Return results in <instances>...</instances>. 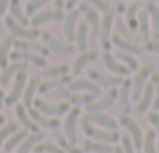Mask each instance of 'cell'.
<instances>
[{
	"label": "cell",
	"mask_w": 159,
	"mask_h": 153,
	"mask_svg": "<svg viewBox=\"0 0 159 153\" xmlns=\"http://www.w3.org/2000/svg\"><path fill=\"white\" fill-rule=\"evenodd\" d=\"M151 75H153V65L151 63L143 65V67L139 69L137 77L133 79V87H131V99L133 101H139L141 99L145 87H147V79H151Z\"/></svg>",
	"instance_id": "1"
},
{
	"label": "cell",
	"mask_w": 159,
	"mask_h": 153,
	"mask_svg": "<svg viewBox=\"0 0 159 153\" xmlns=\"http://www.w3.org/2000/svg\"><path fill=\"white\" fill-rule=\"evenodd\" d=\"M83 131H85L87 135H89L93 141H101V143H117L121 141L119 133L117 131H107V129H97L95 125H89V123H83Z\"/></svg>",
	"instance_id": "2"
},
{
	"label": "cell",
	"mask_w": 159,
	"mask_h": 153,
	"mask_svg": "<svg viewBox=\"0 0 159 153\" xmlns=\"http://www.w3.org/2000/svg\"><path fill=\"white\" fill-rule=\"evenodd\" d=\"M34 109H39L43 115H47V117H61V115H65L69 109V103H61V105H54V103H48L44 101V99H34Z\"/></svg>",
	"instance_id": "3"
},
{
	"label": "cell",
	"mask_w": 159,
	"mask_h": 153,
	"mask_svg": "<svg viewBox=\"0 0 159 153\" xmlns=\"http://www.w3.org/2000/svg\"><path fill=\"white\" fill-rule=\"evenodd\" d=\"M6 28L14 36H20V38H24V40H36L39 34H40V30H36V28H26V26H22V24H18L12 16L6 18Z\"/></svg>",
	"instance_id": "4"
},
{
	"label": "cell",
	"mask_w": 159,
	"mask_h": 153,
	"mask_svg": "<svg viewBox=\"0 0 159 153\" xmlns=\"http://www.w3.org/2000/svg\"><path fill=\"white\" fill-rule=\"evenodd\" d=\"M119 123L129 131V137L133 139V145H135V149H143V133H141L139 125H137V123L133 121L129 115H121V117H119Z\"/></svg>",
	"instance_id": "5"
},
{
	"label": "cell",
	"mask_w": 159,
	"mask_h": 153,
	"mask_svg": "<svg viewBox=\"0 0 159 153\" xmlns=\"http://www.w3.org/2000/svg\"><path fill=\"white\" fill-rule=\"evenodd\" d=\"M117 99H119V91H117V89H109L103 97H99L95 103L87 105V113H99V111H105V109H109V107L117 101Z\"/></svg>",
	"instance_id": "6"
},
{
	"label": "cell",
	"mask_w": 159,
	"mask_h": 153,
	"mask_svg": "<svg viewBox=\"0 0 159 153\" xmlns=\"http://www.w3.org/2000/svg\"><path fill=\"white\" fill-rule=\"evenodd\" d=\"M83 123H89V125H99L107 131H117V121L113 117H109L105 113H87L83 117Z\"/></svg>",
	"instance_id": "7"
},
{
	"label": "cell",
	"mask_w": 159,
	"mask_h": 153,
	"mask_svg": "<svg viewBox=\"0 0 159 153\" xmlns=\"http://www.w3.org/2000/svg\"><path fill=\"white\" fill-rule=\"evenodd\" d=\"M40 34H43V40H44V44L48 47L51 52H57V55H70V52L77 48V47H73V44H69V43H61V40H57L51 32H47V30L40 32Z\"/></svg>",
	"instance_id": "8"
},
{
	"label": "cell",
	"mask_w": 159,
	"mask_h": 153,
	"mask_svg": "<svg viewBox=\"0 0 159 153\" xmlns=\"http://www.w3.org/2000/svg\"><path fill=\"white\" fill-rule=\"evenodd\" d=\"M26 85H28V79H26V75H24V71L18 73V75L14 77L12 91L6 95V105H16V101H18V99L24 95V89H26Z\"/></svg>",
	"instance_id": "9"
},
{
	"label": "cell",
	"mask_w": 159,
	"mask_h": 153,
	"mask_svg": "<svg viewBox=\"0 0 159 153\" xmlns=\"http://www.w3.org/2000/svg\"><path fill=\"white\" fill-rule=\"evenodd\" d=\"M111 26H113V14H103L101 18V32H99V43H101V48L105 52H109L111 48Z\"/></svg>",
	"instance_id": "10"
},
{
	"label": "cell",
	"mask_w": 159,
	"mask_h": 153,
	"mask_svg": "<svg viewBox=\"0 0 159 153\" xmlns=\"http://www.w3.org/2000/svg\"><path fill=\"white\" fill-rule=\"evenodd\" d=\"M69 91L70 93H79V91L83 93V91H85V93H91V95H95V97L101 95V87L95 81H91V79H77V81H73L69 85Z\"/></svg>",
	"instance_id": "11"
},
{
	"label": "cell",
	"mask_w": 159,
	"mask_h": 153,
	"mask_svg": "<svg viewBox=\"0 0 159 153\" xmlns=\"http://www.w3.org/2000/svg\"><path fill=\"white\" fill-rule=\"evenodd\" d=\"M62 18H65L62 10L54 8V10H43V12H39V14H34L30 22H32V28H39L47 22H57V20H62Z\"/></svg>",
	"instance_id": "12"
},
{
	"label": "cell",
	"mask_w": 159,
	"mask_h": 153,
	"mask_svg": "<svg viewBox=\"0 0 159 153\" xmlns=\"http://www.w3.org/2000/svg\"><path fill=\"white\" fill-rule=\"evenodd\" d=\"M79 113L81 109L79 107H73L66 115V121H65V137L69 139L70 143H77V119H79Z\"/></svg>",
	"instance_id": "13"
},
{
	"label": "cell",
	"mask_w": 159,
	"mask_h": 153,
	"mask_svg": "<svg viewBox=\"0 0 159 153\" xmlns=\"http://www.w3.org/2000/svg\"><path fill=\"white\" fill-rule=\"evenodd\" d=\"M89 79L95 81L99 87H109V89H117V87L123 85L125 79H119V77H111V75H103L99 71H91L89 73Z\"/></svg>",
	"instance_id": "14"
},
{
	"label": "cell",
	"mask_w": 159,
	"mask_h": 153,
	"mask_svg": "<svg viewBox=\"0 0 159 153\" xmlns=\"http://www.w3.org/2000/svg\"><path fill=\"white\" fill-rule=\"evenodd\" d=\"M70 83H73V81H70V77H69V75H65V77H58V79H47V81H43V83H40V87H39V93H40V95L52 93V91L61 89V87H69Z\"/></svg>",
	"instance_id": "15"
},
{
	"label": "cell",
	"mask_w": 159,
	"mask_h": 153,
	"mask_svg": "<svg viewBox=\"0 0 159 153\" xmlns=\"http://www.w3.org/2000/svg\"><path fill=\"white\" fill-rule=\"evenodd\" d=\"M131 79H125L123 85H121L119 89V109H121V115H129V103H131Z\"/></svg>",
	"instance_id": "16"
},
{
	"label": "cell",
	"mask_w": 159,
	"mask_h": 153,
	"mask_svg": "<svg viewBox=\"0 0 159 153\" xmlns=\"http://www.w3.org/2000/svg\"><path fill=\"white\" fill-rule=\"evenodd\" d=\"M103 63H105V67H107L111 73H115L117 77H127L129 71H131L129 67L121 65L119 61L115 59V55H111V52H103Z\"/></svg>",
	"instance_id": "17"
},
{
	"label": "cell",
	"mask_w": 159,
	"mask_h": 153,
	"mask_svg": "<svg viewBox=\"0 0 159 153\" xmlns=\"http://www.w3.org/2000/svg\"><path fill=\"white\" fill-rule=\"evenodd\" d=\"M12 59H14V61H26V63H32L34 67H40V69L47 67L44 56L36 55V52H30V51H14V52H12Z\"/></svg>",
	"instance_id": "18"
},
{
	"label": "cell",
	"mask_w": 159,
	"mask_h": 153,
	"mask_svg": "<svg viewBox=\"0 0 159 153\" xmlns=\"http://www.w3.org/2000/svg\"><path fill=\"white\" fill-rule=\"evenodd\" d=\"M155 85L153 83H147V87H145V91H143V95H141V99L137 101V107H135V111L137 113H145V111L151 107V103H153V99H155Z\"/></svg>",
	"instance_id": "19"
},
{
	"label": "cell",
	"mask_w": 159,
	"mask_h": 153,
	"mask_svg": "<svg viewBox=\"0 0 159 153\" xmlns=\"http://www.w3.org/2000/svg\"><path fill=\"white\" fill-rule=\"evenodd\" d=\"M79 14L81 10H70L65 18V34H66V40H75L77 38V26H79Z\"/></svg>",
	"instance_id": "20"
},
{
	"label": "cell",
	"mask_w": 159,
	"mask_h": 153,
	"mask_svg": "<svg viewBox=\"0 0 159 153\" xmlns=\"http://www.w3.org/2000/svg\"><path fill=\"white\" fill-rule=\"evenodd\" d=\"M14 113H16V117H18L20 125L26 127V131H30V133H39V131H40V127L32 121V117L28 115V111H26V107H24V105H18L14 109Z\"/></svg>",
	"instance_id": "21"
},
{
	"label": "cell",
	"mask_w": 159,
	"mask_h": 153,
	"mask_svg": "<svg viewBox=\"0 0 159 153\" xmlns=\"http://www.w3.org/2000/svg\"><path fill=\"white\" fill-rule=\"evenodd\" d=\"M28 113H30L32 121H34L39 127H43V129H52V131H54V129H58V127H61V123H58L54 117H47V115H43L39 109H36V111L30 109Z\"/></svg>",
	"instance_id": "22"
},
{
	"label": "cell",
	"mask_w": 159,
	"mask_h": 153,
	"mask_svg": "<svg viewBox=\"0 0 159 153\" xmlns=\"http://www.w3.org/2000/svg\"><path fill=\"white\" fill-rule=\"evenodd\" d=\"M24 69H26V65L22 63V61H18V63H10L6 69H2V75H0V87H6L8 83H10V79H14L18 73H22Z\"/></svg>",
	"instance_id": "23"
},
{
	"label": "cell",
	"mask_w": 159,
	"mask_h": 153,
	"mask_svg": "<svg viewBox=\"0 0 159 153\" xmlns=\"http://www.w3.org/2000/svg\"><path fill=\"white\" fill-rule=\"evenodd\" d=\"M16 51H30V52H36V55H47L48 52V47L43 43H36V40H16L14 43Z\"/></svg>",
	"instance_id": "24"
},
{
	"label": "cell",
	"mask_w": 159,
	"mask_h": 153,
	"mask_svg": "<svg viewBox=\"0 0 159 153\" xmlns=\"http://www.w3.org/2000/svg\"><path fill=\"white\" fill-rule=\"evenodd\" d=\"M85 18H87V24H89V34L93 38H99V32H101V20H99V12L95 8H87L85 10Z\"/></svg>",
	"instance_id": "25"
},
{
	"label": "cell",
	"mask_w": 159,
	"mask_h": 153,
	"mask_svg": "<svg viewBox=\"0 0 159 153\" xmlns=\"http://www.w3.org/2000/svg\"><path fill=\"white\" fill-rule=\"evenodd\" d=\"M111 40H113V44H115V47H119V51H123V52H129V55H133V56L145 51L143 47H139V44H135V43H129V40L121 38L119 34H115Z\"/></svg>",
	"instance_id": "26"
},
{
	"label": "cell",
	"mask_w": 159,
	"mask_h": 153,
	"mask_svg": "<svg viewBox=\"0 0 159 153\" xmlns=\"http://www.w3.org/2000/svg\"><path fill=\"white\" fill-rule=\"evenodd\" d=\"M93 61H97V52L93 51H87V52H81V55L77 56V61L73 63V67H70V71L75 73V75H79V73L83 71V69L87 67L89 63H93Z\"/></svg>",
	"instance_id": "27"
},
{
	"label": "cell",
	"mask_w": 159,
	"mask_h": 153,
	"mask_svg": "<svg viewBox=\"0 0 159 153\" xmlns=\"http://www.w3.org/2000/svg\"><path fill=\"white\" fill-rule=\"evenodd\" d=\"M40 83H43V81H40L39 77H34V79H30V81H28L26 89H24V95H22V103H24V107L34 105V93L39 91Z\"/></svg>",
	"instance_id": "28"
},
{
	"label": "cell",
	"mask_w": 159,
	"mask_h": 153,
	"mask_svg": "<svg viewBox=\"0 0 159 153\" xmlns=\"http://www.w3.org/2000/svg\"><path fill=\"white\" fill-rule=\"evenodd\" d=\"M87 38H89V24H87V20H81L77 26V38H75L77 48L81 52H87Z\"/></svg>",
	"instance_id": "29"
},
{
	"label": "cell",
	"mask_w": 159,
	"mask_h": 153,
	"mask_svg": "<svg viewBox=\"0 0 159 153\" xmlns=\"http://www.w3.org/2000/svg\"><path fill=\"white\" fill-rule=\"evenodd\" d=\"M83 151H89V153H113V145H109V143H101V141H93V139H89V141L83 143L81 147Z\"/></svg>",
	"instance_id": "30"
},
{
	"label": "cell",
	"mask_w": 159,
	"mask_h": 153,
	"mask_svg": "<svg viewBox=\"0 0 159 153\" xmlns=\"http://www.w3.org/2000/svg\"><path fill=\"white\" fill-rule=\"evenodd\" d=\"M145 10L149 12V20H151V24H153V30H151L153 36H155V40H159V4L147 2Z\"/></svg>",
	"instance_id": "31"
},
{
	"label": "cell",
	"mask_w": 159,
	"mask_h": 153,
	"mask_svg": "<svg viewBox=\"0 0 159 153\" xmlns=\"http://www.w3.org/2000/svg\"><path fill=\"white\" fill-rule=\"evenodd\" d=\"M43 137H44V133L43 131H39V133H30L26 139H24L22 143H20V147H18V153H30L32 147H36L39 145V141H43Z\"/></svg>",
	"instance_id": "32"
},
{
	"label": "cell",
	"mask_w": 159,
	"mask_h": 153,
	"mask_svg": "<svg viewBox=\"0 0 159 153\" xmlns=\"http://www.w3.org/2000/svg\"><path fill=\"white\" fill-rule=\"evenodd\" d=\"M14 44V38L12 36H6V38H2V43H0V67L6 69L8 65V56H10V47Z\"/></svg>",
	"instance_id": "33"
},
{
	"label": "cell",
	"mask_w": 159,
	"mask_h": 153,
	"mask_svg": "<svg viewBox=\"0 0 159 153\" xmlns=\"http://www.w3.org/2000/svg\"><path fill=\"white\" fill-rule=\"evenodd\" d=\"M137 24H139V38L147 40L149 38V12L147 10H141L137 14Z\"/></svg>",
	"instance_id": "34"
},
{
	"label": "cell",
	"mask_w": 159,
	"mask_h": 153,
	"mask_svg": "<svg viewBox=\"0 0 159 153\" xmlns=\"http://www.w3.org/2000/svg\"><path fill=\"white\" fill-rule=\"evenodd\" d=\"M69 75V65H57V67H44L43 69V77L47 79H58Z\"/></svg>",
	"instance_id": "35"
},
{
	"label": "cell",
	"mask_w": 159,
	"mask_h": 153,
	"mask_svg": "<svg viewBox=\"0 0 159 153\" xmlns=\"http://www.w3.org/2000/svg\"><path fill=\"white\" fill-rule=\"evenodd\" d=\"M10 16L16 20L18 24H22V26H26L28 18L24 16L22 8H20V0H10Z\"/></svg>",
	"instance_id": "36"
},
{
	"label": "cell",
	"mask_w": 159,
	"mask_h": 153,
	"mask_svg": "<svg viewBox=\"0 0 159 153\" xmlns=\"http://www.w3.org/2000/svg\"><path fill=\"white\" fill-rule=\"evenodd\" d=\"M54 139H57L58 147H61V149L65 151V153H83L81 147H77L75 143H70V141H69V139H66L62 133H57V135H54Z\"/></svg>",
	"instance_id": "37"
},
{
	"label": "cell",
	"mask_w": 159,
	"mask_h": 153,
	"mask_svg": "<svg viewBox=\"0 0 159 153\" xmlns=\"http://www.w3.org/2000/svg\"><path fill=\"white\" fill-rule=\"evenodd\" d=\"M155 143H157V133L153 129H149L147 135L143 137V153H159Z\"/></svg>",
	"instance_id": "38"
},
{
	"label": "cell",
	"mask_w": 159,
	"mask_h": 153,
	"mask_svg": "<svg viewBox=\"0 0 159 153\" xmlns=\"http://www.w3.org/2000/svg\"><path fill=\"white\" fill-rule=\"evenodd\" d=\"M87 2L97 12H101V14H115V6H113L109 0H87Z\"/></svg>",
	"instance_id": "39"
},
{
	"label": "cell",
	"mask_w": 159,
	"mask_h": 153,
	"mask_svg": "<svg viewBox=\"0 0 159 153\" xmlns=\"http://www.w3.org/2000/svg\"><path fill=\"white\" fill-rule=\"evenodd\" d=\"M26 137H28V133H26V131H18V133H14V135H12V137L8 139L6 143H4V151H6V153H10L12 149H14V147H20V143H22Z\"/></svg>",
	"instance_id": "40"
},
{
	"label": "cell",
	"mask_w": 159,
	"mask_h": 153,
	"mask_svg": "<svg viewBox=\"0 0 159 153\" xmlns=\"http://www.w3.org/2000/svg\"><path fill=\"white\" fill-rule=\"evenodd\" d=\"M115 28H117V34H119L121 38L129 40V43H135V38H133V32H131V28L125 24V20L117 18V20H115Z\"/></svg>",
	"instance_id": "41"
},
{
	"label": "cell",
	"mask_w": 159,
	"mask_h": 153,
	"mask_svg": "<svg viewBox=\"0 0 159 153\" xmlns=\"http://www.w3.org/2000/svg\"><path fill=\"white\" fill-rule=\"evenodd\" d=\"M14 133H18V125H16V123H6V125L0 129V149H2V145H4V143H6Z\"/></svg>",
	"instance_id": "42"
},
{
	"label": "cell",
	"mask_w": 159,
	"mask_h": 153,
	"mask_svg": "<svg viewBox=\"0 0 159 153\" xmlns=\"http://www.w3.org/2000/svg\"><path fill=\"white\" fill-rule=\"evenodd\" d=\"M97 99L99 97H95V95H81V93H70V99H69V101L70 103H75V105H91V103H95V101H97Z\"/></svg>",
	"instance_id": "43"
},
{
	"label": "cell",
	"mask_w": 159,
	"mask_h": 153,
	"mask_svg": "<svg viewBox=\"0 0 159 153\" xmlns=\"http://www.w3.org/2000/svg\"><path fill=\"white\" fill-rule=\"evenodd\" d=\"M137 14H139V4L137 2H131V6L127 8V26L131 30H135L139 24H137Z\"/></svg>",
	"instance_id": "44"
},
{
	"label": "cell",
	"mask_w": 159,
	"mask_h": 153,
	"mask_svg": "<svg viewBox=\"0 0 159 153\" xmlns=\"http://www.w3.org/2000/svg\"><path fill=\"white\" fill-rule=\"evenodd\" d=\"M115 59H117V61H121V63H125V67H129L131 71H135V69L139 67V65H137V61H135V56L129 55V52L115 51Z\"/></svg>",
	"instance_id": "45"
},
{
	"label": "cell",
	"mask_w": 159,
	"mask_h": 153,
	"mask_svg": "<svg viewBox=\"0 0 159 153\" xmlns=\"http://www.w3.org/2000/svg\"><path fill=\"white\" fill-rule=\"evenodd\" d=\"M34 153H65V151L54 143H39L34 147Z\"/></svg>",
	"instance_id": "46"
},
{
	"label": "cell",
	"mask_w": 159,
	"mask_h": 153,
	"mask_svg": "<svg viewBox=\"0 0 159 153\" xmlns=\"http://www.w3.org/2000/svg\"><path fill=\"white\" fill-rule=\"evenodd\" d=\"M47 2H51V0H30V2L26 4V14H34L40 6H44Z\"/></svg>",
	"instance_id": "47"
},
{
	"label": "cell",
	"mask_w": 159,
	"mask_h": 153,
	"mask_svg": "<svg viewBox=\"0 0 159 153\" xmlns=\"http://www.w3.org/2000/svg\"><path fill=\"white\" fill-rule=\"evenodd\" d=\"M52 99H66V101H69V99H70V91H69V87H61V89L52 91Z\"/></svg>",
	"instance_id": "48"
},
{
	"label": "cell",
	"mask_w": 159,
	"mask_h": 153,
	"mask_svg": "<svg viewBox=\"0 0 159 153\" xmlns=\"http://www.w3.org/2000/svg\"><path fill=\"white\" fill-rule=\"evenodd\" d=\"M121 147H123L125 153H135V145L131 143V137H129V135L121 137Z\"/></svg>",
	"instance_id": "49"
},
{
	"label": "cell",
	"mask_w": 159,
	"mask_h": 153,
	"mask_svg": "<svg viewBox=\"0 0 159 153\" xmlns=\"http://www.w3.org/2000/svg\"><path fill=\"white\" fill-rule=\"evenodd\" d=\"M149 123L155 127V133H157V151H159V113H157V111H153V113L149 115Z\"/></svg>",
	"instance_id": "50"
},
{
	"label": "cell",
	"mask_w": 159,
	"mask_h": 153,
	"mask_svg": "<svg viewBox=\"0 0 159 153\" xmlns=\"http://www.w3.org/2000/svg\"><path fill=\"white\" fill-rule=\"evenodd\" d=\"M145 51H151V52H157L159 55V40H147V44H145Z\"/></svg>",
	"instance_id": "51"
},
{
	"label": "cell",
	"mask_w": 159,
	"mask_h": 153,
	"mask_svg": "<svg viewBox=\"0 0 159 153\" xmlns=\"http://www.w3.org/2000/svg\"><path fill=\"white\" fill-rule=\"evenodd\" d=\"M151 83L155 85V93L159 95V73H155V71H153V75H151Z\"/></svg>",
	"instance_id": "52"
},
{
	"label": "cell",
	"mask_w": 159,
	"mask_h": 153,
	"mask_svg": "<svg viewBox=\"0 0 159 153\" xmlns=\"http://www.w3.org/2000/svg\"><path fill=\"white\" fill-rule=\"evenodd\" d=\"M10 6V0H0V16L6 12V8Z\"/></svg>",
	"instance_id": "53"
},
{
	"label": "cell",
	"mask_w": 159,
	"mask_h": 153,
	"mask_svg": "<svg viewBox=\"0 0 159 153\" xmlns=\"http://www.w3.org/2000/svg\"><path fill=\"white\" fill-rule=\"evenodd\" d=\"M113 6H115V10H119V12L125 10V4L121 2V0H115V4H113Z\"/></svg>",
	"instance_id": "54"
},
{
	"label": "cell",
	"mask_w": 159,
	"mask_h": 153,
	"mask_svg": "<svg viewBox=\"0 0 159 153\" xmlns=\"http://www.w3.org/2000/svg\"><path fill=\"white\" fill-rule=\"evenodd\" d=\"M77 4H79V0H66V4H65V6L69 8V10H73V8L77 6Z\"/></svg>",
	"instance_id": "55"
},
{
	"label": "cell",
	"mask_w": 159,
	"mask_h": 153,
	"mask_svg": "<svg viewBox=\"0 0 159 153\" xmlns=\"http://www.w3.org/2000/svg\"><path fill=\"white\" fill-rule=\"evenodd\" d=\"M151 107H153V111H159V95H155V99H153Z\"/></svg>",
	"instance_id": "56"
},
{
	"label": "cell",
	"mask_w": 159,
	"mask_h": 153,
	"mask_svg": "<svg viewBox=\"0 0 159 153\" xmlns=\"http://www.w3.org/2000/svg\"><path fill=\"white\" fill-rule=\"evenodd\" d=\"M54 4H57L58 10H62V8H65V4H66V0H54Z\"/></svg>",
	"instance_id": "57"
},
{
	"label": "cell",
	"mask_w": 159,
	"mask_h": 153,
	"mask_svg": "<svg viewBox=\"0 0 159 153\" xmlns=\"http://www.w3.org/2000/svg\"><path fill=\"white\" fill-rule=\"evenodd\" d=\"M4 103H6V97H4V93L0 91V111H2V105H4Z\"/></svg>",
	"instance_id": "58"
},
{
	"label": "cell",
	"mask_w": 159,
	"mask_h": 153,
	"mask_svg": "<svg viewBox=\"0 0 159 153\" xmlns=\"http://www.w3.org/2000/svg\"><path fill=\"white\" fill-rule=\"evenodd\" d=\"M2 123H4V115H2V117H0V125H2Z\"/></svg>",
	"instance_id": "59"
},
{
	"label": "cell",
	"mask_w": 159,
	"mask_h": 153,
	"mask_svg": "<svg viewBox=\"0 0 159 153\" xmlns=\"http://www.w3.org/2000/svg\"><path fill=\"white\" fill-rule=\"evenodd\" d=\"M147 2H157V0H147Z\"/></svg>",
	"instance_id": "60"
},
{
	"label": "cell",
	"mask_w": 159,
	"mask_h": 153,
	"mask_svg": "<svg viewBox=\"0 0 159 153\" xmlns=\"http://www.w3.org/2000/svg\"><path fill=\"white\" fill-rule=\"evenodd\" d=\"M133 2H137V0H133Z\"/></svg>",
	"instance_id": "61"
},
{
	"label": "cell",
	"mask_w": 159,
	"mask_h": 153,
	"mask_svg": "<svg viewBox=\"0 0 159 153\" xmlns=\"http://www.w3.org/2000/svg\"><path fill=\"white\" fill-rule=\"evenodd\" d=\"M2 153H6V151H2Z\"/></svg>",
	"instance_id": "62"
},
{
	"label": "cell",
	"mask_w": 159,
	"mask_h": 153,
	"mask_svg": "<svg viewBox=\"0 0 159 153\" xmlns=\"http://www.w3.org/2000/svg\"><path fill=\"white\" fill-rule=\"evenodd\" d=\"M157 2H159V0H157Z\"/></svg>",
	"instance_id": "63"
}]
</instances>
